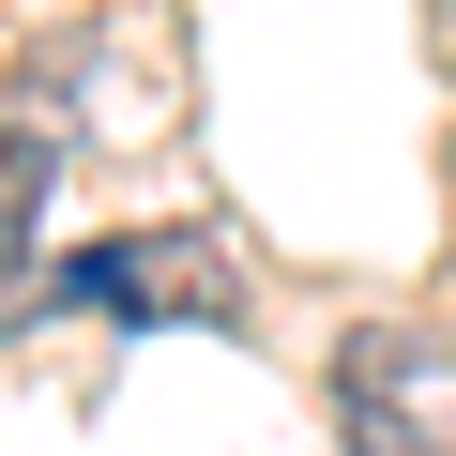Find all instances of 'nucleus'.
Masks as SVG:
<instances>
[{"mask_svg": "<svg viewBox=\"0 0 456 456\" xmlns=\"http://www.w3.org/2000/svg\"><path fill=\"white\" fill-rule=\"evenodd\" d=\"M46 305H122V320H228L244 274H228L213 228H152V244H92L46 274Z\"/></svg>", "mask_w": 456, "mask_h": 456, "instance_id": "f257e3e1", "label": "nucleus"}, {"mask_svg": "<svg viewBox=\"0 0 456 456\" xmlns=\"http://www.w3.org/2000/svg\"><path fill=\"white\" fill-rule=\"evenodd\" d=\"M335 426H350V456H441L456 441V380L411 335H350L335 350Z\"/></svg>", "mask_w": 456, "mask_h": 456, "instance_id": "f03ea898", "label": "nucleus"}, {"mask_svg": "<svg viewBox=\"0 0 456 456\" xmlns=\"http://www.w3.org/2000/svg\"><path fill=\"white\" fill-rule=\"evenodd\" d=\"M46 167H61V152H46L31 122H0V228H31V213H46Z\"/></svg>", "mask_w": 456, "mask_h": 456, "instance_id": "7ed1b4c3", "label": "nucleus"}, {"mask_svg": "<svg viewBox=\"0 0 456 456\" xmlns=\"http://www.w3.org/2000/svg\"><path fill=\"white\" fill-rule=\"evenodd\" d=\"M31 305V228H0V320Z\"/></svg>", "mask_w": 456, "mask_h": 456, "instance_id": "20e7f679", "label": "nucleus"}]
</instances>
